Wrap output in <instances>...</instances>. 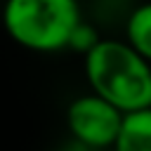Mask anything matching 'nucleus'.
<instances>
[{
    "label": "nucleus",
    "mask_w": 151,
    "mask_h": 151,
    "mask_svg": "<svg viewBox=\"0 0 151 151\" xmlns=\"http://www.w3.org/2000/svg\"><path fill=\"white\" fill-rule=\"evenodd\" d=\"M83 71L90 90L123 113L151 106V61L125 38H101L83 57Z\"/></svg>",
    "instance_id": "1"
},
{
    "label": "nucleus",
    "mask_w": 151,
    "mask_h": 151,
    "mask_svg": "<svg viewBox=\"0 0 151 151\" xmlns=\"http://www.w3.org/2000/svg\"><path fill=\"white\" fill-rule=\"evenodd\" d=\"M83 21L78 0H5L2 26L7 35L31 52H61Z\"/></svg>",
    "instance_id": "2"
},
{
    "label": "nucleus",
    "mask_w": 151,
    "mask_h": 151,
    "mask_svg": "<svg viewBox=\"0 0 151 151\" xmlns=\"http://www.w3.org/2000/svg\"><path fill=\"white\" fill-rule=\"evenodd\" d=\"M125 113L99 97L97 92L80 94L66 106V127L73 142L85 144L94 151H111Z\"/></svg>",
    "instance_id": "3"
},
{
    "label": "nucleus",
    "mask_w": 151,
    "mask_h": 151,
    "mask_svg": "<svg viewBox=\"0 0 151 151\" xmlns=\"http://www.w3.org/2000/svg\"><path fill=\"white\" fill-rule=\"evenodd\" d=\"M111 151H151V106L125 113Z\"/></svg>",
    "instance_id": "4"
},
{
    "label": "nucleus",
    "mask_w": 151,
    "mask_h": 151,
    "mask_svg": "<svg viewBox=\"0 0 151 151\" xmlns=\"http://www.w3.org/2000/svg\"><path fill=\"white\" fill-rule=\"evenodd\" d=\"M125 40L151 61V0L137 5L125 19Z\"/></svg>",
    "instance_id": "5"
},
{
    "label": "nucleus",
    "mask_w": 151,
    "mask_h": 151,
    "mask_svg": "<svg viewBox=\"0 0 151 151\" xmlns=\"http://www.w3.org/2000/svg\"><path fill=\"white\" fill-rule=\"evenodd\" d=\"M101 40V35L97 33V28L90 24V21H80L78 26H76V31H73V35H71V40H68V50H73V52H78V54H87L97 42Z\"/></svg>",
    "instance_id": "6"
},
{
    "label": "nucleus",
    "mask_w": 151,
    "mask_h": 151,
    "mask_svg": "<svg viewBox=\"0 0 151 151\" xmlns=\"http://www.w3.org/2000/svg\"><path fill=\"white\" fill-rule=\"evenodd\" d=\"M64 151H94V149H90V146H85V144H78V142H73L71 146H66Z\"/></svg>",
    "instance_id": "7"
}]
</instances>
